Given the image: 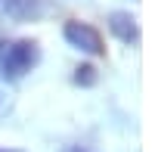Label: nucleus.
<instances>
[{
  "label": "nucleus",
  "mask_w": 155,
  "mask_h": 152,
  "mask_svg": "<svg viewBox=\"0 0 155 152\" xmlns=\"http://www.w3.org/2000/svg\"><path fill=\"white\" fill-rule=\"evenodd\" d=\"M62 37L81 53H90V56H106V44H102V34L99 28H93L90 22H81V19H71L65 22L62 28Z\"/></svg>",
  "instance_id": "obj_2"
},
{
  "label": "nucleus",
  "mask_w": 155,
  "mask_h": 152,
  "mask_svg": "<svg viewBox=\"0 0 155 152\" xmlns=\"http://www.w3.org/2000/svg\"><path fill=\"white\" fill-rule=\"evenodd\" d=\"M37 62H41V47L31 37H16V41L0 44V74L6 81H22Z\"/></svg>",
  "instance_id": "obj_1"
},
{
  "label": "nucleus",
  "mask_w": 155,
  "mask_h": 152,
  "mask_svg": "<svg viewBox=\"0 0 155 152\" xmlns=\"http://www.w3.org/2000/svg\"><path fill=\"white\" fill-rule=\"evenodd\" d=\"M0 152H25V149H3V146H0Z\"/></svg>",
  "instance_id": "obj_7"
},
{
  "label": "nucleus",
  "mask_w": 155,
  "mask_h": 152,
  "mask_svg": "<svg viewBox=\"0 0 155 152\" xmlns=\"http://www.w3.org/2000/svg\"><path fill=\"white\" fill-rule=\"evenodd\" d=\"M3 9L16 19H28L37 12V0H3Z\"/></svg>",
  "instance_id": "obj_4"
},
{
  "label": "nucleus",
  "mask_w": 155,
  "mask_h": 152,
  "mask_svg": "<svg viewBox=\"0 0 155 152\" xmlns=\"http://www.w3.org/2000/svg\"><path fill=\"white\" fill-rule=\"evenodd\" d=\"M96 81H99V74H96L93 65H87V62H84V65L74 68V84H78V87H93Z\"/></svg>",
  "instance_id": "obj_5"
},
{
  "label": "nucleus",
  "mask_w": 155,
  "mask_h": 152,
  "mask_svg": "<svg viewBox=\"0 0 155 152\" xmlns=\"http://www.w3.org/2000/svg\"><path fill=\"white\" fill-rule=\"evenodd\" d=\"M106 22H109V31L121 44H130V47L140 44V22H137V16L130 9H112Z\"/></svg>",
  "instance_id": "obj_3"
},
{
  "label": "nucleus",
  "mask_w": 155,
  "mask_h": 152,
  "mask_svg": "<svg viewBox=\"0 0 155 152\" xmlns=\"http://www.w3.org/2000/svg\"><path fill=\"white\" fill-rule=\"evenodd\" d=\"M62 152H93V149H87V146H65Z\"/></svg>",
  "instance_id": "obj_6"
}]
</instances>
